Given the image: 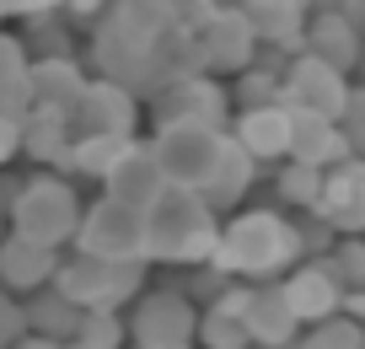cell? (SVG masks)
I'll use <instances>...</instances> for the list:
<instances>
[{
  "label": "cell",
  "instance_id": "1",
  "mask_svg": "<svg viewBox=\"0 0 365 349\" xmlns=\"http://www.w3.org/2000/svg\"><path fill=\"white\" fill-rule=\"evenodd\" d=\"M194 33L167 0H118L91 27V76H113L140 97H156L178 76H194Z\"/></svg>",
  "mask_w": 365,
  "mask_h": 349
},
{
  "label": "cell",
  "instance_id": "2",
  "mask_svg": "<svg viewBox=\"0 0 365 349\" xmlns=\"http://www.w3.org/2000/svg\"><path fill=\"white\" fill-rule=\"evenodd\" d=\"M301 258H307V242H301V226L285 210H237L220 226L210 263L231 280L263 285V280H285Z\"/></svg>",
  "mask_w": 365,
  "mask_h": 349
},
{
  "label": "cell",
  "instance_id": "3",
  "mask_svg": "<svg viewBox=\"0 0 365 349\" xmlns=\"http://www.w3.org/2000/svg\"><path fill=\"white\" fill-rule=\"evenodd\" d=\"M215 242H220V210L199 188L167 183V193L145 210V258L150 263L194 269V263L215 258Z\"/></svg>",
  "mask_w": 365,
  "mask_h": 349
},
{
  "label": "cell",
  "instance_id": "4",
  "mask_svg": "<svg viewBox=\"0 0 365 349\" xmlns=\"http://www.w3.org/2000/svg\"><path fill=\"white\" fill-rule=\"evenodd\" d=\"M145 269L150 258H91V253H70L59 263L54 285L81 306V312H124L145 295Z\"/></svg>",
  "mask_w": 365,
  "mask_h": 349
},
{
  "label": "cell",
  "instance_id": "5",
  "mask_svg": "<svg viewBox=\"0 0 365 349\" xmlns=\"http://www.w3.org/2000/svg\"><path fill=\"white\" fill-rule=\"evenodd\" d=\"M81 215H86V204L70 188V178H59L54 167H43V172H33V178H22V193L11 199V231L38 237V242H48V248H70L76 231H81Z\"/></svg>",
  "mask_w": 365,
  "mask_h": 349
},
{
  "label": "cell",
  "instance_id": "6",
  "mask_svg": "<svg viewBox=\"0 0 365 349\" xmlns=\"http://www.w3.org/2000/svg\"><path fill=\"white\" fill-rule=\"evenodd\" d=\"M226 140L231 129H215V124H150V146L161 156V172L167 183L178 188H210L220 156H226Z\"/></svg>",
  "mask_w": 365,
  "mask_h": 349
},
{
  "label": "cell",
  "instance_id": "7",
  "mask_svg": "<svg viewBox=\"0 0 365 349\" xmlns=\"http://www.w3.org/2000/svg\"><path fill=\"white\" fill-rule=\"evenodd\" d=\"M188 33H194L199 70H210V76H237L263 54V38L242 6H210L188 22Z\"/></svg>",
  "mask_w": 365,
  "mask_h": 349
},
{
  "label": "cell",
  "instance_id": "8",
  "mask_svg": "<svg viewBox=\"0 0 365 349\" xmlns=\"http://www.w3.org/2000/svg\"><path fill=\"white\" fill-rule=\"evenodd\" d=\"M199 312L188 290H145L129 306V349H199Z\"/></svg>",
  "mask_w": 365,
  "mask_h": 349
},
{
  "label": "cell",
  "instance_id": "9",
  "mask_svg": "<svg viewBox=\"0 0 365 349\" xmlns=\"http://www.w3.org/2000/svg\"><path fill=\"white\" fill-rule=\"evenodd\" d=\"M145 108H150V124H215V129H231L237 97H231V86L220 76L194 70V76H178L172 86H161Z\"/></svg>",
  "mask_w": 365,
  "mask_h": 349
},
{
  "label": "cell",
  "instance_id": "10",
  "mask_svg": "<svg viewBox=\"0 0 365 349\" xmlns=\"http://www.w3.org/2000/svg\"><path fill=\"white\" fill-rule=\"evenodd\" d=\"M70 248L91 253V258H145V210L103 193V199L86 204L81 231H76Z\"/></svg>",
  "mask_w": 365,
  "mask_h": 349
},
{
  "label": "cell",
  "instance_id": "11",
  "mask_svg": "<svg viewBox=\"0 0 365 349\" xmlns=\"http://www.w3.org/2000/svg\"><path fill=\"white\" fill-rule=\"evenodd\" d=\"M349 91H354L349 70H339L333 59L312 54V49H301V54L285 59V86H279V97H285L290 108H312V113L339 118L344 102H349Z\"/></svg>",
  "mask_w": 365,
  "mask_h": 349
},
{
  "label": "cell",
  "instance_id": "12",
  "mask_svg": "<svg viewBox=\"0 0 365 349\" xmlns=\"http://www.w3.org/2000/svg\"><path fill=\"white\" fill-rule=\"evenodd\" d=\"M140 113H145V97H140L135 86H124V81H113V76H91L81 108L70 113V124H76V135H124V140H135Z\"/></svg>",
  "mask_w": 365,
  "mask_h": 349
},
{
  "label": "cell",
  "instance_id": "13",
  "mask_svg": "<svg viewBox=\"0 0 365 349\" xmlns=\"http://www.w3.org/2000/svg\"><path fill=\"white\" fill-rule=\"evenodd\" d=\"M279 290H285V301H290V312L301 317V328H312V323H322V317H333V312H344V280L333 274V263L328 258H307V263H296V269L279 280Z\"/></svg>",
  "mask_w": 365,
  "mask_h": 349
},
{
  "label": "cell",
  "instance_id": "14",
  "mask_svg": "<svg viewBox=\"0 0 365 349\" xmlns=\"http://www.w3.org/2000/svg\"><path fill=\"white\" fill-rule=\"evenodd\" d=\"M290 129H296V108L290 102H252V108L231 113V140L247 146L258 161H285Z\"/></svg>",
  "mask_w": 365,
  "mask_h": 349
},
{
  "label": "cell",
  "instance_id": "15",
  "mask_svg": "<svg viewBox=\"0 0 365 349\" xmlns=\"http://www.w3.org/2000/svg\"><path fill=\"white\" fill-rule=\"evenodd\" d=\"M312 215H322L339 237H365V156L328 167V183H322V199Z\"/></svg>",
  "mask_w": 365,
  "mask_h": 349
},
{
  "label": "cell",
  "instance_id": "16",
  "mask_svg": "<svg viewBox=\"0 0 365 349\" xmlns=\"http://www.w3.org/2000/svg\"><path fill=\"white\" fill-rule=\"evenodd\" d=\"M103 193H113V199H124V204L150 210V204L167 193V172H161L156 146H150V140H135V146L113 161V172L103 178Z\"/></svg>",
  "mask_w": 365,
  "mask_h": 349
},
{
  "label": "cell",
  "instance_id": "17",
  "mask_svg": "<svg viewBox=\"0 0 365 349\" xmlns=\"http://www.w3.org/2000/svg\"><path fill=\"white\" fill-rule=\"evenodd\" d=\"M59 263H65L59 248H48L38 237H22V231H11V237L0 242V285L16 290V295H33L43 285H54Z\"/></svg>",
  "mask_w": 365,
  "mask_h": 349
},
{
  "label": "cell",
  "instance_id": "18",
  "mask_svg": "<svg viewBox=\"0 0 365 349\" xmlns=\"http://www.w3.org/2000/svg\"><path fill=\"white\" fill-rule=\"evenodd\" d=\"M86 81H91V70L81 65L76 54L33 59V70H27L33 108H48V113H76V108H81V97H86Z\"/></svg>",
  "mask_w": 365,
  "mask_h": 349
},
{
  "label": "cell",
  "instance_id": "19",
  "mask_svg": "<svg viewBox=\"0 0 365 349\" xmlns=\"http://www.w3.org/2000/svg\"><path fill=\"white\" fill-rule=\"evenodd\" d=\"M354 146L344 135L339 118L328 113H312V108H296V129H290V156L285 161H307V167H339L349 161Z\"/></svg>",
  "mask_w": 365,
  "mask_h": 349
},
{
  "label": "cell",
  "instance_id": "20",
  "mask_svg": "<svg viewBox=\"0 0 365 349\" xmlns=\"http://www.w3.org/2000/svg\"><path fill=\"white\" fill-rule=\"evenodd\" d=\"M237 6L252 16L263 49H279V54H301L307 49L312 0H237Z\"/></svg>",
  "mask_w": 365,
  "mask_h": 349
},
{
  "label": "cell",
  "instance_id": "21",
  "mask_svg": "<svg viewBox=\"0 0 365 349\" xmlns=\"http://www.w3.org/2000/svg\"><path fill=\"white\" fill-rule=\"evenodd\" d=\"M307 49L322 59H333L339 70H360L365 65V27L354 22L344 6H328V11H312L307 22Z\"/></svg>",
  "mask_w": 365,
  "mask_h": 349
},
{
  "label": "cell",
  "instance_id": "22",
  "mask_svg": "<svg viewBox=\"0 0 365 349\" xmlns=\"http://www.w3.org/2000/svg\"><path fill=\"white\" fill-rule=\"evenodd\" d=\"M247 333H252V344H258V349L296 344L301 317L290 312V301H285V290H279V280L252 285V301H247Z\"/></svg>",
  "mask_w": 365,
  "mask_h": 349
},
{
  "label": "cell",
  "instance_id": "23",
  "mask_svg": "<svg viewBox=\"0 0 365 349\" xmlns=\"http://www.w3.org/2000/svg\"><path fill=\"white\" fill-rule=\"evenodd\" d=\"M70 146H76V124L70 113H48V108H27V129H22V156L38 167L65 172Z\"/></svg>",
  "mask_w": 365,
  "mask_h": 349
},
{
  "label": "cell",
  "instance_id": "24",
  "mask_svg": "<svg viewBox=\"0 0 365 349\" xmlns=\"http://www.w3.org/2000/svg\"><path fill=\"white\" fill-rule=\"evenodd\" d=\"M81 317H86V312H81L59 285H43V290L27 295V333H38V338H59V344H70V338L81 333Z\"/></svg>",
  "mask_w": 365,
  "mask_h": 349
},
{
  "label": "cell",
  "instance_id": "25",
  "mask_svg": "<svg viewBox=\"0 0 365 349\" xmlns=\"http://www.w3.org/2000/svg\"><path fill=\"white\" fill-rule=\"evenodd\" d=\"M252 183H258V156H252L247 146H237V140H226V156H220L205 199L215 204V210H237V204L252 193Z\"/></svg>",
  "mask_w": 365,
  "mask_h": 349
},
{
  "label": "cell",
  "instance_id": "26",
  "mask_svg": "<svg viewBox=\"0 0 365 349\" xmlns=\"http://www.w3.org/2000/svg\"><path fill=\"white\" fill-rule=\"evenodd\" d=\"M27 70H33V54H27L22 33H6V22H0V108H16V113L33 108Z\"/></svg>",
  "mask_w": 365,
  "mask_h": 349
},
{
  "label": "cell",
  "instance_id": "27",
  "mask_svg": "<svg viewBox=\"0 0 365 349\" xmlns=\"http://www.w3.org/2000/svg\"><path fill=\"white\" fill-rule=\"evenodd\" d=\"M135 140H140V135H135ZM135 140H124V135H76L65 172H76V178H97V183H103L108 172H113V161L124 156Z\"/></svg>",
  "mask_w": 365,
  "mask_h": 349
},
{
  "label": "cell",
  "instance_id": "28",
  "mask_svg": "<svg viewBox=\"0 0 365 349\" xmlns=\"http://www.w3.org/2000/svg\"><path fill=\"white\" fill-rule=\"evenodd\" d=\"M322 183H328V167H307V161H279V172H274V193H279V204H290L296 215L317 210Z\"/></svg>",
  "mask_w": 365,
  "mask_h": 349
},
{
  "label": "cell",
  "instance_id": "29",
  "mask_svg": "<svg viewBox=\"0 0 365 349\" xmlns=\"http://www.w3.org/2000/svg\"><path fill=\"white\" fill-rule=\"evenodd\" d=\"M22 44L33 59H54V54H76V44H70V16L65 6L59 11H38L22 22Z\"/></svg>",
  "mask_w": 365,
  "mask_h": 349
},
{
  "label": "cell",
  "instance_id": "30",
  "mask_svg": "<svg viewBox=\"0 0 365 349\" xmlns=\"http://www.w3.org/2000/svg\"><path fill=\"white\" fill-rule=\"evenodd\" d=\"M360 344H365V323L349 312H333L301 333V349H360Z\"/></svg>",
  "mask_w": 365,
  "mask_h": 349
},
{
  "label": "cell",
  "instance_id": "31",
  "mask_svg": "<svg viewBox=\"0 0 365 349\" xmlns=\"http://www.w3.org/2000/svg\"><path fill=\"white\" fill-rule=\"evenodd\" d=\"M81 349H124L129 344V317L124 312H86L81 317V333L70 338Z\"/></svg>",
  "mask_w": 365,
  "mask_h": 349
},
{
  "label": "cell",
  "instance_id": "32",
  "mask_svg": "<svg viewBox=\"0 0 365 349\" xmlns=\"http://www.w3.org/2000/svg\"><path fill=\"white\" fill-rule=\"evenodd\" d=\"M333 274L344 280V290H365V237H339L328 253Z\"/></svg>",
  "mask_w": 365,
  "mask_h": 349
},
{
  "label": "cell",
  "instance_id": "33",
  "mask_svg": "<svg viewBox=\"0 0 365 349\" xmlns=\"http://www.w3.org/2000/svg\"><path fill=\"white\" fill-rule=\"evenodd\" d=\"M22 338H27V301L0 285V344L11 349V344H22Z\"/></svg>",
  "mask_w": 365,
  "mask_h": 349
},
{
  "label": "cell",
  "instance_id": "34",
  "mask_svg": "<svg viewBox=\"0 0 365 349\" xmlns=\"http://www.w3.org/2000/svg\"><path fill=\"white\" fill-rule=\"evenodd\" d=\"M339 124H344V135H349L354 156H365V81L349 91V102H344V113H339Z\"/></svg>",
  "mask_w": 365,
  "mask_h": 349
},
{
  "label": "cell",
  "instance_id": "35",
  "mask_svg": "<svg viewBox=\"0 0 365 349\" xmlns=\"http://www.w3.org/2000/svg\"><path fill=\"white\" fill-rule=\"evenodd\" d=\"M22 129H27V113H16V108H0V167L22 156Z\"/></svg>",
  "mask_w": 365,
  "mask_h": 349
},
{
  "label": "cell",
  "instance_id": "36",
  "mask_svg": "<svg viewBox=\"0 0 365 349\" xmlns=\"http://www.w3.org/2000/svg\"><path fill=\"white\" fill-rule=\"evenodd\" d=\"M113 6H118V0H65V16H70V22H81V27H97Z\"/></svg>",
  "mask_w": 365,
  "mask_h": 349
},
{
  "label": "cell",
  "instance_id": "37",
  "mask_svg": "<svg viewBox=\"0 0 365 349\" xmlns=\"http://www.w3.org/2000/svg\"><path fill=\"white\" fill-rule=\"evenodd\" d=\"M65 0H0V22H27L38 11H59Z\"/></svg>",
  "mask_w": 365,
  "mask_h": 349
},
{
  "label": "cell",
  "instance_id": "38",
  "mask_svg": "<svg viewBox=\"0 0 365 349\" xmlns=\"http://www.w3.org/2000/svg\"><path fill=\"white\" fill-rule=\"evenodd\" d=\"M11 349H70V344H59V338H38V333H27L22 344H11Z\"/></svg>",
  "mask_w": 365,
  "mask_h": 349
},
{
  "label": "cell",
  "instance_id": "39",
  "mask_svg": "<svg viewBox=\"0 0 365 349\" xmlns=\"http://www.w3.org/2000/svg\"><path fill=\"white\" fill-rule=\"evenodd\" d=\"M11 237V210H6V204H0V242Z\"/></svg>",
  "mask_w": 365,
  "mask_h": 349
},
{
  "label": "cell",
  "instance_id": "40",
  "mask_svg": "<svg viewBox=\"0 0 365 349\" xmlns=\"http://www.w3.org/2000/svg\"><path fill=\"white\" fill-rule=\"evenodd\" d=\"M279 349H301V338H296V344H279Z\"/></svg>",
  "mask_w": 365,
  "mask_h": 349
},
{
  "label": "cell",
  "instance_id": "41",
  "mask_svg": "<svg viewBox=\"0 0 365 349\" xmlns=\"http://www.w3.org/2000/svg\"><path fill=\"white\" fill-rule=\"evenodd\" d=\"M242 349H258V344H242Z\"/></svg>",
  "mask_w": 365,
  "mask_h": 349
},
{
  "label": "cell",
  "instance_id": "42",
  "mask_svg": "<svg viewBox=\"0 0 365 349\" xmlns=\"http://www.w3.org/2000/svg\"><path fill=\"white\" fill-rule=\"evenodd\" d=\"M0 349H6V344H0Z\"/></svg>",
  "mask_w": 365,
  "mask_h": 349
},
{
  "label": "cell",
  "instance_id": "43",
  "mask_svg": "<svg viewBox=\"0 0 365 349\" xmlns=\"http://www.w3.org/2000/svg\"><path fill=\"white\" fill-rule=\"evenodd\" d=\"M360 349H365V344H360Z\"/></svg>",
  "mask_w": 365,
  "mask_h": 349
}]
</instances>
